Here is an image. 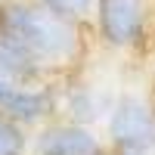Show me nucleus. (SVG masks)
I'll list each match as a JSON object with an SVG mask.
<instances>
[{
    "mask_svg": "<svg viewBox=\"0 0 155 155\" xmlns=\"http://www.w3.org/2000/svg\"><path fill=\"white\" fill-rule=\"evenodd\" d=\"M0 34L12 37L47 71L78 62L84 50L81 22L62 19L53 9L41 6L37 0H3L0 3Z\"/></svg>",
    "mask_w": 155,
    "mask_h": 155,
    "instance_id": "f257e3e1",
    "label": "nucleus"
},
{
    "mask_svg": "<svg viewBox=\"0 0 155 155\" xmlns=\"http://www.w3.org/2000/svg\"><path fill=\"white\" fill-rule=\"evenodd\" d=\"M90 16L96 22V34L102 37V44L115 50H130L143 44V37L149 34L152 9L149 0H93Z\"/></svg>",
    "mask_w": 155,
    "mask_h": 155,
    "instance_id": "f03ea898",
    "label": "nucleus"
},
{
    "mask_svg": "<svg viewBox=\"0 0 155 155\" xmlns=\"http://www.w3.org/2000/svg\"><path fill=\"white\" fill-rule=\"evenodd\" d=\"M109 137L115 149L143 155L155 149V112L143 96H121L109 112Z\"/></svg>",
    "mask_w": 155,
    "mask_h": 155,
    "instance_id": "7ed1b4c3",
    "label": "nucleus"
},
{
    "mask_svg": "<svg viewBox=\"0 0 155 155\" xmlns=\"http://www.w3.org/2000/svg\"><path fill=\"white\" fill-rule=\"evenodd\" d=\"M37 152L41 155H96L99 140L81 124H56L41 134Z\"/></svg>",
    "mask_w": 155,
    "mask_h": 155,
    "instance_id": "20e7f679",
    "label": "nucleus"
},
{
    "mask_svg": "<svg viewBox=\"0 0 155 155\" xmlns=\"http://www.w3.org/2000/svg\"><path fill=\"white\" fill-rule=\"evenodd\" d=\"M0 112L16 124H34L53 112V93H50V87H41V84L12 87V93L0 106Z\"/></svg>",
    "mask_w": 155,
    "mask_h": 155,
    "instance_id": "39448f33",
    "label": "nucleus"
},
{
    "mask_svg": "<svg viewBox=\"0 0 155 155\" xmlns=\"http://www.w3.org/2000/svg\"><path fill=\"white\" fill-rule=\"evenodd\" d=\"M50 71L31 53H25L12 37L0 34V78H3V81L16 84V87H25V84H37Z\"/></svg>",
    "mask_w": 155,
    "mask_h": 155,
    "instance_id": "423d86ee",
    "label": "nucleus"
},
{
    "mask_svg": "<svg viewBox=\"0 0 155 155\" xmlns=\"http://www.w3.org/2000/svg\"><path fill=\"white\" fill-rule=\"evenodd\" d=\"M68 115H71V124H87L102 115V96L93 93V87H71L68 90Z\"/></svg>",
    "mask_w": 155,
    "mask_h": 155,
    "instance_id": "0eeeda50",
    "label": "nucleus"
},
{
    "mask_svg": "<svg viewBox=\"0 0 155 155\" xmlns=\"http://www.w3.org/2000/svg\"><path fill=\"white\" fill-rule=\"evenodd\" d=\"M37 3L53 9L62 19H71V22H84L93 12V0H37Z\"/></svg>",
    "mask_w": 155,
    "mask_h": 155,
    "instance_id": "6e6552de",
    "label": "nucleus"
},
{
    "mask_svg": "<svg viewBox=\"0 0 155 155\" xmlns=\"http://www.w3.org/2000/svg\"><path fill=\"white\" fill-rule=\"evenodd\" d=\"M25 152V130L22 124L0 118V155H22Z\"/></svg>",
    "mask_w": 155,
    "mask_h": 155,
    "instance_id": "1a4fd4ad",
    "label": "nucleus"
},
{
    "mask_svg": "<svg viewBox=\"0 0 155 155\" xmlns=\"http://www.w3.org/2000/svg\"><path fill=\"white\" fill-rule=\"evenodd\" d=\"M12 87H16V84H9V81H3V78H0V106H3L6 96L12 93Z\"/></svg>",
    "mask_w": 155,
    "mask_h": 155,
    "instance_id": "9d476101",
    "label": "nucleus"
},
{
    "mask_svg": "<svg viewBox=\"0 0 155 155\" xmlns=\"http://www.w3.org/2000/svg\"><path fill=\"white\" fill-rule=\"evenodd\" d=\"M96 155H130V152H121V149H115V152H96Z\"/></svg>",
    "mask_w": 155,
    "mask_h": 155,
    "instance_id": "9b49d317",
    "label": "nucleus"
}]
</instances>
